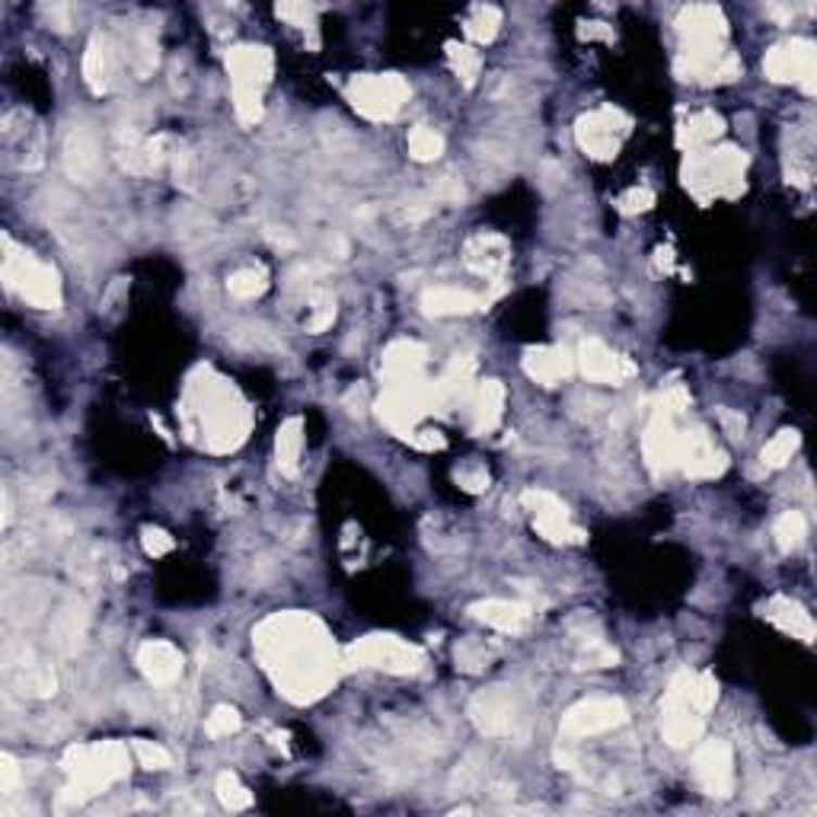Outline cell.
<instances>
[{"instance_id":"cell-25","label":"cell","mask_w":817,"mask_h":817,"mask_svg":"<svg viewBox=\"0 0 817 817\" xmlns=\"http://www.w3.org/2000/svg\"><path fill=\"white\" fill-rule=\"evenodd\" d=\"M505 409V387L499 380H486L473 390L469 397V431L473 435H489L499 428Z\"/></svg>"},{"instance_id":"cell-6","label":"cell","mask_w":817,"mask_h":817,"mask_svg":"<svg viewBox=\"0 0 817 817\" xmlns=\"http://www.w3.org/2000/svg\"><path fill=\"white\" fill-rule=\"evenodd\" d=\"M3 285L29 306H39V310L61 306L58 272L46 262H39L33 253H13L10 240H7V255H3Z\"/></svg>"},{"instance_id":"cell-46","label":"cell","mask_w":817,"mask_h":817,"mask_svg":"<svg viewBox=\"0 0 817 817\" xmlns=\"http://www.w3.org/2000/svg\"><path fill=\"white\" fill-rule=\"evenodd\" d=\"M234 109L240 125H255L262 118V93L255 90H234Z\"/></svg>"},{"instance_id":"cell-56","label":"cell","mask_w":817,"mask_h":817,"mask_svg":"<svg viewBox=\"0 0 817 817\" xmlns=\"http://www.w3.org/2000/svg\"><path fill=\"white\" fill-rule=\"evenodd\" d=\"M718 418H721V428H725V435H731V438H744V428H747V422H744V415H741V412L721 409V412H718Z\"/></svg>"},{"instance_id":"cell-33","label":"cell","mask_w":817,"mask_h":817,"mask_svg":"<svg viewBox=\"0 0 817 817\" xmlns=\"http://www.w3.org/2000/svg\"><path fill=\"white\" fill-rule=\"evenodd\" d=\"M301 448H304V422L294 415L288 418L281 428H278V438H275V460H278V469L285 476H298V466H301Z\"/></svg>"},{"instance_id":"cell-47","label":"cell","mask_w":817,"mask_h":817,"mask_svg":"<svg viewBox=\"0 0 817 817\" xmlns=\"http://www.w3.org/2000/svg\"><path fill=\"white\" fill-rule=\"evenodd\" d=\"M141 546H144V553H148V556L160 560V556L173 553L176 540H173L166 530H160V527H144V530H141Z\"/></svg>"},{"instance_id":"cell-21","label":"cell","mask_w":817,"mask_h":817,"mask_svg":"<svg viewBox=\"0 0 817 817\" xmlns=\"http://www.w3.org/2000/svg\"><path fill=\"white\" fill-rule=\"evenodd\" d=\"M508 240L499 237V234H476V237H469L466 247H463V262H466V268H473V272L482 275V278H502L505 268H508Z\"/></svg>"},{"instance_id":"cell-24","label":"cell","mask_w":817,"mask_h":817,"mask_svg":"<svg viewBox=\"0 0 817 817\" xmlns=\"http://www.w3.org/2000/svg\"><path fill=\"white\" fill-rule=\"evenodd\" d=\"M575 370V357L560 345H540L524 355V374L543 387H556Z\"/></svg>"},{"instance_id":"cell-39","label":"cell","mask_w":817,"mask_h":817,"mask_svg":"<svg viewBox=\"0 0 817 817\" xmlns=\"http://www.w3.org/2000/svg\"><path fill=\"white\" fill-rule=\"evenodd\" d=\"M448 61H451L454 74L463 80V87H473V84H476V77H479V71H482L479 51L469 49V46H460V42H448Z\"/></svg>"},{"instance_id":"cell-4","label":"cell","mask_w":817,"mask_h":817,"mask_svg":"<svg viewBox=\"0 0 817 817\" xmlns=\"http://www.w3.org/2000/svg\"><path fill=\"white\" fill-rule=\"evenodd\" d=\"M64 772L71 776V785L64 789V802H74L80 805L84 799H93L105 792L112 782L125 779L128 776V747L122 741H102V744H77V747H67L64 754Z\"/></svg>"},{"instance_id":"cell-38","label":"cell","mask_w":817,"mask_h":817,"mask_svg":"<svg viewBox=\"0 0 817 817\" xmlns=\"http://www.w3.org/2000/svg\"><path fill=\"white\" fill-rule=\"evenodd\" d=\"M799 444H802V435L795 431V428H785V431H779L769 444L764 448V466L769 469H779V466H785L789 460L795 457V451H799Z\"/></svg>"},{"instance_id":"cell-10","label":"cell","mask_w":817,"mask_h":817,"mask_svg":"<svg viewBox=\"0 0 817 817\" xmlns=\"http://www.w3.org/2000/svg\"><path fill=\"white\" fill-rule=\"evenodd\" d=\"M764 71L772 84H799L805 93H815V42L812 39H792V42L772 46L766 51Z\"/></svg>"},{"instance_id":"cell-26","label":"cell","mask_w":817,"mask_h":817,"mask_svg":"<svg viewBox=\"0 0 817 817\" xmlns=\"http://www.w3.org/2000/svg\"><path fill=\"white\" fill-rule=\"evenodd\" d=\"M428 361V352L425 345L418 342H409V339H400L393 342L387 352H384V364H380V374L387 384H409V380H422V367Z\"/></svg>"},{"instance_id":"cell-52","label":"cell","mask_w":817,"mask_h":817,"mask_svg":"<svg viewBox=\"0 0 817 817\" xmlns=\"http://www.w3.org/2000/svg\"><path fill=\"white\" fill-rule=\"evenodd\" d=\"M655 204V196L649 189H632L619 199V211L623 214H639V211H649Z\"/></svg>"},{"instance_id":"cell-37","label":"cell","mask_w":817,"mask_h":817,"mask_svg":"<svg viewBox=\"0 0 817 817\" xmlns=\"http://www.w3.org/2000/svg\"><path fill=\"white\" fill-rule=\"evenodd\" d=\"M721 128H725V122H721L715 112H700V115H693V118L683 125L680 141H683V144H690V148H696V144H709V141H715V138L721 135Z\"/></svg>"},{"instance_id":"cell-49","label":"cell","mask_w":817,"mask_h":817,"mask_svg":"<svg viewBox=\"0 0 817 817\" xmlns=\"http://www.w3.org/2000/svg\"><path fill=\"white\" fill-rule=\"evenodd\" d=\"M275 13L281 16V20H288L291 26H313V16H316V7L313 3H278L275 7Z\"/></svg>"},{"instance_id":"cell-5","label":"cell","mask_w":817,"mask_h":817,"mask_svg":"<svg viewBox=\"0 0 817 817\" xmlns=\"http://www.w3.org/2000/svg\"><path fill=\"white\" fill-rule=\"evenodd\" d=\"M744 153L738 148H718L713 153H693L683 166L687 189L700 199L709 202L715 196L734 199L744 189Z\"/></svg>"},{"instance_id":"cell-44","label":"cell","mask_w":817,"mask_h":817,"mask_svg":"<svg viewBox=\"0 0 817 817\" xmlns=\"http://www.w3.org/2000/svg\"><path fill=\"white\" fill-rule=\"evenodd\" d=\"M310 304H313V316H310L306 329H310V332H323V329H329V326H332V319H336V298H332V294H326V291H316V294L310 298Z\"/></svg>"},{"instance_id":"cell-23","label":"cell","mask_w":817,"mask_h":817,"mask_svg":"<svg viewBox=\"0 0 817 817\" xmlns=\"http://www.w3.org/2000/svg\"><path fill=\"white\" fill-rule=\"evenodd\" d=\"M677 438H680V431L674 428L670 415L658 406L655 418H652L649 428H645V438H642L645 463H649L655 473H667L670 466H677Z\"/></svg>"},{"instance_id":"cell-40","label":"cell","mask_w":817,"mask_h":817,"mask_svg":"<svg viewBox=\"0 0 817 817\" xmlns=\"http://www.w3.org/2000/svg\"><path fill=\"white\" fill-rule=\"evenodd\" d=\"M409 153H412V160H418V163H431V160H438V156L444 153V138H441L438 131L418 125V128L409 131Z\"/></svg>"},{"instance_id":"cell-19","label":"cell","mask_w":817,"mask_h":817,"mask_svg":"<svg viewBox=\"0 0 817 817\" xmlns=\"http://www.w3.org/2000/svg\"><path fill=\"white\" fill-rule=\"evenodd\" d=\"M514 713H517V706H514L511 690H505V687H489L469 700L473 725L479 728V734H489V738L505 734L514 725Z\"/></svg>"},{"instance_id":"cell-8","label":"cell","mask_w":817,"mask_h":817,"mask_svg":"<svg viewBox=\"0 0 817 817\" xmlns=\"http://www.w3.org/2000/svg\"><path fill=\"white\" fill-rule=\"evenodd\" d=\"M409 84L400 74H361L349 84V100L370 122H390L409 102Z\"/></svg>"},{"instance_id":"cell-50","label":"cell","mask_w":817,"mask_h":817,"mask_svg":"<svg viewBox=\"0 0 817 817\" xmlns=\"http://www.w3.org/2000/svg\"><path fill=\"white\" fill-rule=\"evenodd\" d=\"M131 64H135V71H138L141 77H148L153 67H156V46H153L151 36H141V39H138V46L131 51Z\"/></svg>"},{"instance_id":"cell-12","label":"cell","mask_w":817,"mask_h":817,"mask_svg":"<svg viewBox=\"0 0 817 817\" xmlns=\"http://www.w3.org/2000/svg\"><path fill=\"white\" fill-rule=\"evenodd\" d=\"M629 718L623 700L613 696H594V700H581L575 703L568 713L562 715V734L565 738H594V734H607L613 728H619Z\"/></svg>"},{"instance_id":"cell-1","label":"cell","mask_w":817,"mask_h":817,"mask_svg":"<svg viewBox=\"0 0 817 817\" xmlns=\"http://www.w3.org/2000/svg\"><path fill=\"white\" fill-rule=\"evenodd\" d=\"M253 645L265 674L291 703H313L332 690L339 655L326 626L310 613H275L259 623Z\"/></svg>"},{"instance_id":"cell-28","label":"cell","mask_w":817,"mask_h":817,"mask_svg":"<svg viewBox=\"0 0 817 817\" xmlns=\"http://www.w3.org/2000/svg\"><path fill=\"white\" fill-rule=\"evenodd\" d=\"M766 619H772V623H776L782 632H789L792 639L815 642V619H812V613L805 611L799 601H792V598H782V594L769 598V604H766Z\"/></svg>"},{"instance_id":"cell-32","label":"cell","mask_w":817,"mask_h":817,"mask_svg":"<svg viewBox=\"0 0 817 817\" xmlns=\"http://www.w3.org/2000/svg\"><path fill=\"white\" fill-rule=\"evenodd\" d=\"M84 629H87V613L80 604H67L61 611L54 613V623H51V636H54V645L64 652V655H74L84 642Z\"/></svg>"},{"instance_id":"cell-30","label":"cell","mask_w":817,"mask_h":817,"mask_svg":"<svg viewBox=\"0 0 817 817\" xmlns=\"http://www.w3.org/2000/svg\"><path fill=\"white\" fill-rule=\"evenodd\" d=\"M112 71H115V54L112 46L102 33H93L87 42V54H84V80L93 93H105L112 84Z\"/></svg>"},{"instance_id":"cell-36","label":"cell","mask_w":817,"mask_h":817,"mask_svg":"<svg viewBox=\"0 0 817 817\" xmlns=\"http://www.w3.org/2000/svg\"><path fill=\"white\" fill-rule=\"evenodd\" d=\"M268 288V275L262 268H237L230 278H227V291L237 298V301H255L262 298Z\"/></svg>"},{"instance_id":"cell-43","label":"cell","mask_w":817,"mask_h":817,"mask_svg":"<svg viewBox=\"0 0 817 817\" xmlns=\"http://www.w3.org/2000/svg\"><path fill=\"white\" fill-rule=\"evenodd\" d=\"M240 725H243V718H240L237 709H230V706H217L214 713L208 715L204 731H208L211 738H230V734H237V731H240Z\"/></svg>"},{"instance_id":"cell-9","label":"cell","mask_w":817,"mask_h":817,"mask_svg":"<svg viewBox=\"0 0 817 817\" xmlns=\"http://www.w3.org/2000/svg\"><path fill=\"white\" fill-rule=\"evenodd\" d=\"M626 131H629V118L613 105H601V109L578 118L575 141H578L581 151L594 156V160H613L619 153Z\"/></svg>"},{"instance_id":"cell-55","label":"cell","mask_w":817,"mask_h":817,"mask_svg":"<svg viewBox=\"0 0 817 817\" xmlns=\"http://www.w3.org/2000/svg\"><path fill=\"white\" fill-rule=\"evenodd\" d=\"M0 772H3L0 792H3V795H13V789H16V782H20V766H16V761H13L10 754L0 757Z\"/></svg>"},{"instance_id":"cell-35","label":"cell","mask_w":817,"mask_h":817,"mask_svg":"<svg viewBox=\"0 0 817 817\" xmlns=\"http://www.w3.org/2000/svg\"><path fill=\"white\" fill-rule=\"evenodd\" d=\"M772 537L779 543L782 553H792L805 543L808 537V524H805V514L802 511H785L776 517V527H772Z\"/></svg>"},{"instance_id":"cell-18","label":"cell","mask_w":817,"mask_h":817,"mask_svg":"<svg viewBox=\"0 0 817 817\" xmlns=\"http://www.w3.org/2000/svg\"><path fill=\"white\" fill-rule=\"evenodd\" d=\"M3 144H7V156L13 166L20 169H36L42 166V131L29 122V115L20 109V112H10L3 118Z\"/></svg>"},{"instance_id":"cell-27","label":"cell","mask_w":817,"mask_h":817,"mask_svg":"<svg viewBox=\"0 0 817 817\" xmlns=\"http://www.w3.org/2000/svg\"><path fill=\"white\" fill-rule=\"evenodd\" d=\"M469 613H473V619H479V623H486V626H492V629H499V632H505V636H517V632H524V629H527V623H530V616H533L527 604H517V601H499V598L473 604Z\"/></svg>"},{"instance_id":"cell-11","label":"cell","mask_w":817,"mask_h":817,"mask_svg":"<svg viewBox=\"0 0 817 817\" xmlns=\"http://www.w3.org/2000/svg\"><path fill=\"white\" fill-rule=\"evenodd\" d=\"M431 412L428 403V384L425 380H409V384H390L387 397L377 403V415L387 428H393L397 435L412 438L418 418Z\"/></svg>"},{"instance_id":"cell-58","label":"cell","mask_w":817,"mask_h":817,"mask_svg":"<svg viewBox=\"0 0 817 817\" xmlns=\"http://www.w3.org/2000/svg\"><path fill=\"white\" fill-rule=\"evenodd\" d=\"M435 199H444V202H463V186L457 179L444 176L438 186H435Z\"/></svg>"},{"instance_id":"cell-42","label":"cell","mask_w":817,"mask_h":817,"mask_svg":"<svg viewBox=\"0 0 817 817\" xmlns=\"http://www.w3.org/2000/svg\"><path fill=\"white\" fill-rule=\"evenodd\" d=\"M20 683H23V693H29V696H51V693H54V687H58V680H54L51 667H46V664H36V662L23 664V670H20Z\"/></svg>"},{"instance_id":"cell-60","label":"cell","mask_w":817,"mask_h":817,"mask_svg":"<svg viewBox=\"0 0 817 817\" xmlns=\"http://www.w3.org/2000/svg\"><path fill=\"white\" fill-rule=\"evenodd\" d=\"M479 776V766H473V764H463L457 769V776H454V785H460V789H466L473 779Z\"/></svg>"},{"instance_id":"cell-48","label":"cell","mask_w":817,"mask_h":817,"mask_svg":"<svg viewBox=\"0 0 817 817\" xmlns=\"http://www.w3.org/2000/svg\"><path fill=\"white\" fill-rule=\"evenodd\" d=\"M457 664L463 670H482L489 664V652L482 642H460L457 645Z\"/></svg>"},{"instance_id":"cell-53","label":"cell","mask_w":817,"mask_h":817,"mask_svg":"<svg viewBox=\"0 0 817 817\" xmlns=\"http://www.w3.org/2000/svg\"><path fill=\"white\" fill-rule=\"evenodd\" d=\"M457 482L466 492H486L489 489V473L482 466H466L457 473Z\"/></svg>"},{"instance_id":"cell-51","label":"cell","mask_w":817,"mask_h":817,"mask_svg":"<svg viewBox=\"0 0 817 817\" xmlns=\"http://www.w3.org/2000/svg\"><path fill=\"white\" fill-rule=\"evenodd\" d=\"M173 173H176V183L183 189H192L196 183V169H192V153L189 151H173Z\"/></svg>"},{"instance_id":"cell-3","label":"cell","mask_w":817,"mask_h":817,"mask_svg":"<svg viewBox=\"0 0 817 817\" xmlns=\"http://www.w3.org/2000/svg\"><path fill=\"white\" fill-rule=\"evenodd\" d=\"M718 700V683L709 670L703 674H690L680 670L670 680V690L662 703V731L664 741L670 747H687L703 734V721L706 713Z\"/></svg>"},{"instance_id":"cell-7","label":"cell","mask_w":817,"mask_h":817,"mask_svg":"<svg viewBox=\"0 0 817 817\" xmlns=\"http://www.w3.org/2000/svg\"><path fill=\"white\" fill-rule=\"evenodd\" d=\"M349 667H380L390 674H415L425 667V652L400 636H364L345 649Z\"/></svg>"},{"instance_id":"cell-57","label":"cell","mask_w":817,"mask_h":817,"mask_svg":"<svg viewBox=\"0 0 817 817\" xmlns=\"http://www.w3.org/2000/svg\"><path fill=\"white\" fill-rule=\"evenodd\" d=\"M409 441H412L418 451H441V448H444V438H441L438 431H418V428H415V435H412Z\"/></svg>"},{"instance_id":"cell-59","label":"cell","mask_w":817,"mask_h":817,"mask_svg":"<svg viewBox=\"0 0 817 817\" xmlns=\"http://www.w3.org/2000/svg\"><path fill=\"white\" fill-rule=\"evenodd\" d=\"M42 13H49V20H54V29H61V33L71 29V13H67V7H46Z\"/></svg>"},{"instance_id":"cell-22","label":"cell","mask_w":817,"mask_h":817,"mask_svg":"<svg viewBox=\"0 0 817 817\" xmlns=\"http://www.w3.org/2000/svg\"><path fill=\"white\" fill-rule=\"evenodd\" d=\"M138 667L153 687H173L183 677V655L176 645L151 639L138 649Z\"/></svg>"},{"instance_id":"cell-15","label":"cell","mask_w":817,"mask_h":817,"mask_svg":"<svg viewBox=\"0 0 817 817\" xmlns=\"http://www.w3.org/2000/svg\"><path fill=\"white\" fill-rule=\"evenodd\" d=\"M696 779L706 795L728 799L734 792V754L728 741H706L696 751Z\"/></svg>"},{"instance_id":"cell-13","label":"cell","mask_w":817,"mask_h":817,"mask_svg":"<svg viewBox=\"0 0 817 817\" xmlns=\"http://www.w3.org/2000/svg\"><path fill=\"white\" fill-rule=\"evenodd\" d=\"M520 505L533 514V527H537V533L543 540L560 543V546L562 543H581L585 540L581 527L571 524L568 508L562 505V499H556L553 492H546V489H527L520 495Z\"/></svg>"},{"instance_id":"cell-20","label":"cell","mask_w":817,"mask_h":817,"mask_svg":"<svg viewBox=\"0 0 817 817\" xmlns=\"http://www.w3.org/2000/svg\"><path fill=\"white\" fill-rule=\"evenodd\" d=\"M64 169L74 183H93L100 169V144L90 125H74L64 138Z\"/></svg>"},{"instance_id":"cell-29","label":"cell","mask_w":817,"mask_h":817,"mask_svg":"<svg viewBox=\"0 0 817 817\" xmlns=\"http://www.w3.org/2000/svg\"><path fill=\"white\" fill-rule=\"evenodd\" d=\"M166 138L156 135V138H148V141H138V138H128V144L118 151V166L125 173H135V176H148V173H156L166 160Z\"/></svg>"},{"instance_id":"cell-17","label":"cell","mask_w":817,"mask_h":817,"mask_svg":"<svg viewBox=\"0 0 817 817\" xmlns=\"http://www.w3.org/2000/svg\"><path fill=\"white\" fill-rule=\"evenodd\" d=\"M224 64L230 71L234 90H255V93H262V87L272 80L275 71V58L265 46H234L227 51Z\"/></svg>"},{"instance_id":"cell-34","label":"cell","mask_w":817,"mask_h":817,"mask_svg":"<svg viewBox=\"0 0 817 817\" xmlns=\"http://www.w3.org/2000/svg\"><path fill=\"white\" fill-rule=\"evenodd\" d=\"M499 26H502V10L499 7H489V3H479L469 10L466 16V36L479 46L492 42L499 36Z\"/></svg>"},{"instance_id":"cell-54","label":"cell","mask_w":817,"mask_h":817,"mask_svg":"<svg viewBox=\"0 0 817 817\" xmlns=\"http://www.w3.org/2000/svg\"><path fill=\"white\" fill-rule=\"evenodd\" d=\"M619 662V655L613 652L611 645H601V642H594L588 652H585V658L578 667H611V664Z\"/></svg>"},{"instance_id":"cell-45","label":"cell","mask_w":817,"mask_h":817,"mask_svg":"<svg viewBox=\"0 0 817 817\" xmlns=\"http://www.w3.org/2000/svg\"><path fill=\"white\" fill-rule=\"evenodd\" d=\"M131 751H135L138 764L144 766V769H166V766L173 764V757H169L166 747H160V744H153V741H144V738L131 741Z\"/></svg>"},{"instance_id":"cell-14","label":"cell","mask_w":817,"mask_h":817,"mask_svg":"<svg viewBox=\"0 0 817 817\" xmlns=\"http://www.w3.org/2000/svg\"><path fill=\"white\" fill-rule=\"evenodd\" d=\"M677 466L690 479H715L725 473L728 460L715 448L706 428H693V431H680L677 438Z\"/></svg>"},{"instance_id":"cell-41","label":"cell","mask_w":817,"mask_h":817,"mask_svg":"<svg viewBox=\"0 0 817 817\" xmlns=\"http://www.w3.org/2000/svg\"><path fill=\"white\" fill-rule=\"evenodd\" d=\"M217 799H221V805H224L227 812H243V808L253 805L250 789H247L234 772H221V776H217Z\"/></svg>"},{"instance_id":"cell-31","label":"cell","mask_w":817,"mask_h":817,"mask_svg":"<svg viewBox=\"0 0 817 817\" xmlns=\"http://www.w3.org/2000/svg\"><path fill=\"white\" fill-rule=\"evenodd\" d=\"M486 304L479 294L473 291H460V288H431L422 294V310L425 316H460V313H473Z\"/></svg>"},{"instance_id":"cell-16","label":"cell","mask_w":817,"mask_h":817,"mask_svg":"<svg viewBox=\"0 0 817 817\" xmlns=\"http://www.w3.org/2000/svg\"><path fill=\"white\" fill-rule=\"evenodd\" d=\"M575 367H578L588 380H594V384H611V387L626 384V380L636 374V364H632L629 357L616 355L613 349H607V345L598 342V339L581 342L578 357H575Z\"/></svg>"},{"instance_id":"cell-2","label":"cell","mask_w":817,"mask_h":817,"mask_svg":"<svg viewBox=\"0 0 817 817\" xmlns=\"http://www.w3.org/2000/svg\"><path fill=\"white\" fill-rule=\"evenodd\" d=\"M183 415L189 425V438L202 435V444L214 454L237 451L247 441L250 431V409L240 400V393L214 377L208 367H202L186 390Z\"/></svg>"}]
</instances>
